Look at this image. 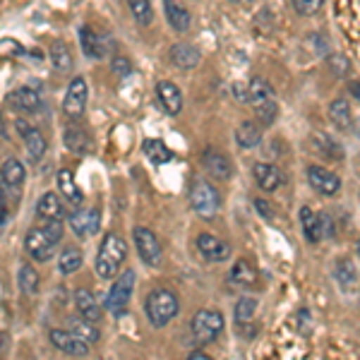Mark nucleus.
Segmentation results:
<instances>
[{"label":"nucleus","mask_w":360,"mask_h":360,"mask_svg":"<svg viewBox=\"0 0 360 360\" xmlns=\"http://www.w3.org/2000/svg\"><path fill=\"white\" fill-rule=\"evenodd\" d=\"M63 238V224L60 221H44V226H37L27 233L25 248L37 262H46L53 257V250L58 248Z\"/></svg>","instance_id":"1"},{"label":"nucleus","mask_w":360,"mask_h":360,"mask_svg":"<svg viewBox=\"0 0 360 360\" xmlns=\"http://www.w3.org/2000/svg\"><path fill=\"white\" fill-rule=\"evenodd\" d=\"M125 257H127L125 240L115 233H108L103 238L96 255V274L101 278H115L120 271V264L125 262Z\"/></svg>","instance_id":"2"},{"label":"nucleus","mask_w":360,"mask_h":360,"mask_svg":"<svg viewBox=\"0 0 360 360\" xmlns=\"http://www.w3.org/2000/svg\"><path fill=\"white\" fill-rule=\"evenodd\" d=\"M190 207L197 217H202L205 221H214L221 209V197H219L217 188L207 180H195L190 188Z\"/></svg>","instance_id":"3"},{"label":"nucleus","mask_w":360,"mask_h":360,"mask_svg":"<svg viewBox=\"0 0 360 360\" xmlns=\"http://www.w3.org/2000/svg\"><path fill=\"white\" fill-rule=\"evenodd\" d=\"M144 307H147V317L152 322V327L161 329L178 315V298L171 291L159 288V291H152L147 295V305Z\"/></svg>","instance_id":"4"},{"label":"nucleus","mask_w":360,"mask_h":360,"mask_svg":"<svg viewBox=\"0 0 360 360\" xmlns=\"http://www.w3.org/2000/svg\"><path fill=\"white\" fill-rule=\"evenodd\" d=\"M132 291H135V271L127 269L123 274H118L111 291L106 293V310L113 317H123L127 312V305H130Z\"/></svg>","instance_id":"5"},{"label":"nucleus","mask_w":360,"mask_h":360,"mask_svg":"<svg viewBox=\"0 0 360 360\" xmlns=\"http://www.w3.org/2000/svg\"><path fill=\"white\" fill-rule=\"evenodd\" d=\"M197 344H212L224 332V315L217 310H200L190 322Z\"/></svg>","instance_id":"6"},{"label":"nucleus","mask_w":360,"mask_h":360,"mask_svg":"<svg viewBox=\"0 0 360 360\" xmlns=\"http://www.w3.org/2000/svg\"><path fill=\"white\" fill-rule=\"evenodd\" d=\"M132 238H135L139 259L149 266H159L161 257H164V250H161V243H159V238H156L154 231L147 229V226H135Z\"/></svg>","instance_id":"7"},{"label":"nucleus","mask_w":360,"mask_h":360,"mask_svg":"<svg viewBox=\"0 0 360 360\" xmlns=\"http://www.w3.org/2000/svg\"><path fill=\"white\" fill-rule=\"evenodd\" d=\"M86 98H89V86H86L84 77H75L72 82L68 84L65 98H63V111H65L70 118H82L84 108H86Z\"/></svg>","instance_id":"8"},{"label":"nucleus","mask_w":360,"mask_h":360,"mask_svg":"<svg viewBox=\"0 0 360 360\" xmlns=\"http://www.w3.org/2000/svg\"><path fill=\"white\" fill-rule=\"evenodd\" d=\"M68 224L79 238H91L101 226V214L98 209H75L68 217Z\"/></svg>","instance_id":"9"},{"label":"nucleus","mask_w":360,"mask_h":360,"mask_svg":"<svg viewBox=\"0 0 360 360\" xmlns=\"http://www.w3.org/2000/svg\"><path fill=\"white\" fill-rule=\"evenodd\" d=\"M197 250L207 262H226L231 257V245L224 238H217L212 233H200L197 236Z\"/></svg>","instance_id":"10"},{"label":"nucleus","mask_w":360,"mask_h":360,"mask_svg":"<svg viewBox=\"0 0 360 360\" xmlns=\"http://www.w3.org/2000/svg\"><path fill=\"white\" fill-rule=\"evenodd\" d=\"M307 180H310V185L317 190V193L332 197L341 190V178L332 173L329 168L324 166H310L307 168Z\"/></svg>","instance_id":"11"},{"label":"nucleus","mask_w":360,"mask_h":360,"mask_svg":"<svg viewBox=\"0 0 360 360\" xmlns=\"http://www.w3.org/2000/svg\"><path fill=\"white\" fill-rule=\"evenodd\" d=\"M17 127H20L22 137H25V147L29 154V161H41V156L46 154V137L39 127L27 125V120H17Z\"/></svg>","instance_id":"12"},{"label":"nucleus","mask_w":360,"mask_h":360,"mask_svg":"<svg viewBox=\"0 0 360 360\" xmlns=\"http://www.w3.org/2000/svg\"><path fill=\"white\" fill-rule=\"evenodd\" d=\"M49 336H51V344L63 353H70V356H86V353H89V344L79 339V336H75L72 332H65V329H51Z\"/></svg>","instance_id":"13"},{"label":"nucleus","mask_w":360,"mask_h":360,"mask_svg":"<svg viewBox=\"0 0 360 360\" xmlns=\"http://www.w3.org/2000/svg\"><path fill=\"white\" fill-rule=\"evenodd\" d=\"M168 60L178 70H195L202 63V53L193 44H173L168 51Z\"/></svg>","instance_id":"14"},{"label":"nucleus","mask_w":360,"mask_h":360,"mask_svg":"<svg viewBox=\"0 0 360 360\" xmlns=\"http://www.w3.org/2000/svg\"><path fill=\"white\" fill-rule=\"evenodd\" d=\"M156 98H159L161 108L171 115H178L180 108H183V94H180L178 84H173L171 79H161L156 84Z\"/></svg>","instance_id":"15"},{"label":"nucleus","mask_w":360,"mask_h":360,"mask_svg":"<svg viewBox=\"0 0 360 360\" xmlns=\"http://www.w3.org/2000/svg\"><path fill=\"white\" fill-rule=\"evenodd\" d=\"M8 103L15 108V111L37 113L39 108H41V96H39V91L32 89V86H20V89H15L13 94H8Z\"/></svg>","instance_id":"16"},{"label":"nucleus","mask_w":360,"mask_h":360,"mask_svg":"<svg viewBox=\"0 0 360 360\" xmlns=\"http://www.w3.org/2000/svg\"><path fill=\"white\" fill-rule=\"evenodd\" d=\"M252 176H255V183H257L264 193H274L283 183L281 171H278L274 164H266V161H259V164L252 166Z\"/></svg>","instance_id":"17"},{"label":"nucleus","mask_w":360,"mask_h":360,"mask_svg":"<svg viewBox=\"0 0 360 360\" xmlns=\"http://www.w3.org/2000/svg\"><path fill=\"white\" fill-rule=\"evenodd\" d=\"M202 161H205V168L209 171V176H214L217 180H229L231 176H233V166H231L229 156L221 154V152L207 149L205 156H202Z\"/></svg>","instance_id":"18"},{"label":"nucleus","mask_w":360,"mask_h":360,"mask_svg":"<svg viewBox=\"0 0 360 360\" xmlns=\"http://www.w3.org/2000/svg\"><path fill=\"white\" fill-rule=\"evenodd\" d=\"M164 15H166V22L173 32H188L190 25H193V17H190L188 10L183 8L176 0H164Z\"/></svg>","instance_id":"19"},{"label":"nucleus","mask_w":360,"mask_h":360,"mask_svg":"<svg viewBox=\"0 0 360 360\" xmlns=\"http://www.w3.org/2000/svg\"><path fill=\"white\" fill-rule=\"evenodd\" d=\"M58 190H60V195L68 200L70 207H75V209L82 207L84 195H82L77 180H75V176L70 171H60V173H58Z\"/></svg>","instance_id":"20"},{"label":"nucleus","mask_w":360,"mask_h":360,"mask_svg":"<svg viewBox=\"0 0 360 360\" xmlns=\"http://www.w3.org/2000/svg\"><path fill=\"white\" fill-rule=\"evenodd\" d=\"M63 212H65V209H63V200L56 193H46L39 197V202H37L39 219H44V221H60Z\"/></svg>","instance_id":"21"},{"label":"nucleus","mask_w":360,"mask_h":360,"mask_svg":"<svg viewBox=\"0 0 360 360\" xmlns=\"http://www.w3.org/2000/svg\"><path fill=\"white\" fill-rule=\"evenodd\" d=\"M75 305H77V312L86 319H91V322H98L103 315H101V305L96 303L94 293L89 291V288H77L75 291Z\"/></svg>","instance_id":"22"},{"label":"nucleus","mask_w":360,"mask_h":360,"mask_svg":"<svg viewBox=\"0 0 360 360\" xmlns=\"http://www.w3.org/2000/svg\"><path fill=\"white\" fill-rule=\"evenodd\" d=\"M329 118L336 125V130L348 132L353 127V113H351V103L346 98H334L329 103Z\"/></svg>","instance_id":"23"},{"label":"nucleus","mask_w":360,"mask_h":360,"mask_svg":"<svg viewBox=\"0 0 360 360\" xmlns=\"http://www.w3.org/2000/svg\"><path fill=\"white\" fill-rule=\"evenodd\" d=\"M0 173H3V188L5 190H8V188H20V185L25 183V178H27L25 166H22L15 156H5Z\"/></svg>","instance_id":"24"},{"label":"nucleus","mask_w":360,"mask_h":360,"mask_svg":"<svg viewBox=\"0 0 360 360\" xmlns=\"http://www.w3.org/2000/svg\"><path fill=\"white\" fill-rule=\"evenodd\" d=\"M236 142L240 149L259 147V142H262V130H259V125L252 123V120H243V123L236 127Z\"/></svg>","instance_id":"25"},{"label":"nucleus","mask_w":360,"mask_h":360,"mask_svg":"<svg viewBox=\"0 0 360 360\" xmlns=\"http://www.w3.org/2000/svg\"><path fill=\"white\" fill-rule=\"evenodd\" d=\"M300 226H303V233L310 243H319L324 238V231H322V217L312 212L310 207H303L300 209Z\"/></svg>","instance_id":"26"},{"label":"nucleus","mask_w":360,"mask_h":360,"mask_svg":"<svg viewBox=\"0 0 360 360\" xmlns=\"http://www.w3.org/2000/svg\"><path fill=\"white\" fill-rule=\"evenodd\" d=\"M68 329L75 336H79L82 341H86V344H96V341L101 339V332H98L96 322H91V319H86V317H70Z\"/></svg>","instance_id":"27"},{"label":"nucleus","mask_w":360,"mask_h":360,"mask_svg":"<svg viewBox=\"0 0 360 360\" xmlns=\"http://www.w3.org/2000/svg\"><path fill=\"white\" fill-rule=\"evenodd\" d=\"M310 142H312V149H315L319 156H324V159H344L341 144H336L327 132H315V135L310 137Z\"/></svg>","instance_id":"28"},{"label":"nucleus","mask_w":360,"mask_h":360,"mask_svg":"<svg viewBox=\"0 0 360 360\" xmlns=\"http://www.w3.org/2000/svg\"><path fill=\"white\" fill-rule=\"evenodd\" d=\"M79 41H82V51H84L86 58H94V60H98V58L106 56V46H103V39L98 37V34L91 32L89 27L79 29Z\"/></svg>","instance_id":"29"},{"label":"nucleus","mask_w":360,"mask_h":360,"mask_svg":"<svg viewBox=\"0 0 360 360\" xmlns=\"http://www.w3.org/2000/svg\"><path fill=\"white\" fill-rule=\"evenodd\" d=\"M336 283H339L344 291H353L358 286V266L351 262V259H341L334 269Z\"/></svg>","instance_id":"30"},{"label":"nucleus","mask_w":360,"mask_h":360,"mask_svg":"<svg viewBox=\"0 0 360 360\" xmlns=\"http://www.w3.org/2000/svg\"><path fill=\"white\" fill-rule=\"evenodd\" d=\"M63 139H65V147L70 149V152H75V154H86V152H91L89 137H86V132H84V130H79V127H68L65 135H63Z\"/></svg>","instance_id":"31"},{"label":"nucleus","mask_w":360,"mask_h":360,"mask_svg":"<svg viewBox=\"0 0 360 360\" xmlns=\"http://www.w3.org/2000/svg\"><path fill=\"white\" fill-rule=\"evenodd\" d=\"M142 149H144V156H147L154 166H164L173 159L171 149H168L164 142H159V139H147Z\"/></svg>","instance_id":"32"},{"label":"nucleus","mask_w":360,"mask_h":360,"mask_svg":"<svg viewBox=\"0 0 360 360\" xmlns=\"http://www.w3.org/2000/svg\"><path fill=\"white\" fill-rule=\"evenodd\" d=\"M82 262H84V259H82V250L75 248V245L63 248L60 257H58V266H60L63 274H75V271L82 266Z\"/></svg>","instance_id":"33"},{"label":"nucleus","mask_w":360,"mask_h":360,"mask_svg":"<svg viewBox=\"0 0 360 360\" xmlns=\"http://www.w3.org/2000/svg\"><path fill=\"white\" fill-rule=\"evenodd\" d=\"M231 278L238 286H255L257 283V271L252 269V264L248 259H238L233 269H231Z\"/></svg>","instance_id":"34"},{"label":"nucleus","mask_w":360,"mask_h":360,"mask_svg":"<svg viewBox=\"0 0 360 360\" xmlns=\"http://www.w3.org/2000/svg\"><path fill=\"white\" fill-rule=\"evenodd\" d=\"M51 63H53V68L58 72H70L75 65L72 60V53H70V49L63 41H56L51 46Z\"/></svg>","instance_id":"35"},{"label":"nucleus","mask_w":360,"mask_h":360,"mask_svg":"<svg viewBox=\"0 0 360 360\" xmlns=\"http://www.w3.org/2000/svg\"><path fill=\"white\" fill-rule=\"evenodd\" d=\"M17 283H20V291L25 295H37L39 291V271L32 264H22L20 274H17Z\"/></svg>","instance_id":"36"},{"label":"nucleus","mask_w":360,"mask_h":360,"mask_svg":"<svg viewBox=\"0 0 360 360\" xmlns=\"http://www.w3.org/2000/svg\"><path fill=\"white\" fill-rule=\"evenodd\" d=\"M127 8H130L132 17L137 20V25L149 27L154 22V8L152 0H127Z\"/></svg>","instance_id":"37"},{"label":"nucleus","mask_w":360,"mask_h":360,"mask_svg":"<svg viewBox=\"0 0 360 360\" xmlns=\"http://www.w3.org/2000/svg\"><path fill=\"white\" fill-rule=\"evenodd\" d=\"M274 94H271V86L264 82V79L255 77L252 82H250V103H252L255 108L262 106V103L271 101Z\"/></svg>","instance_id":"38"},{"label":"nucleus","mask_w":360,"mask_h":360,"mask_svg":"<svg viewBox=\"0 0 360 360\" xmlns=\"http://www.w3.org/2000/svg\"><path fill=\"white\" fill-rule=\"evenodd\" d=\"M255 310H257V303H255V298H240L236 303V322L238 324H248L250 319L255 317Z\"/></svg>","instance_id":"39"},{"label":"nucleus","mask_w":360,"mask_h":360,"mask_svg":"<svg viewBox=\"0 0 360 360\" xmlns=\"http://www.w3.org/2000/svg\"><path fill=\"white\" fill-rule=\"evenodd\" d=\"M255 113H257V118H259V123H262V125H271L276 120L278 106H276L274 98H271V101H266V103H262V106L255 108Z\"/></svg>","instance_id":"40"},{"label":"nucleus","mask_w":360,"mask_h":360,"mask_svg":"<svg viewBox=\"0 0 360 360\" xmlns=\"http://www.w3.org/2000/svg\"><path fill=\"white\" fill-rule=\"evenodd\" d=\"M329 70L336 75V77H346L348 72H351V63H348L346 56L336 53V56H329Z\"/></svg>","instance_id":"41"},{"label":"nucleus","mask_w":360,"mask_h":360,"mask_svg":"<svg viewBox=\"0 0 360 360\" xmlns=\"http://www.w3.org/2000/svg\"><path fill=\"white\" fill-rule=\"evenodd\" d=\"M291 5L298 15H315L324 5V0H291Z\"/></svg>","instance_id":"42"},{"label":"nucleus","mask_w":360,"mask_h":360,"mask_svg":"<svg viewBox=\"0 0 360 360\" xmlns=\"http://www.w3.org/2000/svg\"><path fill=\"white\" fill-rule=\"evenodd\" d=\"M111 70H113V75H118V77H127V75L132 72V65L127 58H113Z\"/></svg>","instance_id":"43"},{"label":"nucleus","mask_w":360,"mask_h":360,"mask_svg":"<svg viewBox=\"0 0 360 360\" xmlns=\"http://www.w3.org/2000/svg\"><path fill=\"white\" fill-rule=\"evenodd\" d=\"M231 91H233V98L240 103H250V84L245 82H236L231 84Z\"/></svg>","instance_id":"44"},{"label":"nucleus","mask_w":360,"mask_h":360,"mask_svg":"<svg viewBox=\"0 0 360 360\" xmlns=\"http://www.w3.org/2000/svg\"><path fill=\"white\" fill-rule=\"evenodd\" d=\"M255 209L262 214V219H266V221H271V219H274V209L266 205V200H259V197H257V200H255Z\"/></svg>","instance_id":"45"},{"label":"nucleus","mask_w":360,"mask_h":360,"mask_svg":"<svg viewBox=\"0 0 360 360\" xmlns=\"http://www.w3.org/2000/svg\"><path fill=\"white\" fill-rule=\"evenodd\" d=\"M322 217V231H324V238H332L334 236V226H332V219L327 214H319Z\"/></svg>","instance_id":"46"},{"label":"nucleus","mask_w":360,"mask_h":360,"mask_svg":"<svg viewBox=\"0 0 360 360\" xmlns=\"http://www.w3.org/2000/svg\"><path fill=\"white\" fill-rule=\"evenodd\" d=\"M348 91H351V96L356 98V103H360V82H358V79L348 82Z\"/></svg>","instance_id":"47"},{"label":"nucleus","mask_w":360,"mask_h":360,"mask_svg":"<svg viewBox=\"0 0 360 360\" xmlns=\"http://www.w3.org/2000/svg\"><path fill=\"white\" fill-rule=\"evenodd\" d=\"M188 360H212L207 356V353H202V351H195V353H190Z\"/></svg>","instance_id":"48"},{"label":"nucleus","mask_w":360,"mask_h":360,"mask_svg":"<svg viewBox=\"0 0 360 360\" xmlns=\"http://www.w3.org/2000/svg\"><path fill=\"white\" fill-rule=\"evenodd\" d=\"M356 252H358V257H360V240H358V245H356Z\"/></svg>","instance_id":"49"},{"label":"nucleus","mask_w":360,"mask_h":360,"mask_svg":"<svg viewBox=\"0 0 360 360\" xmlns=\"http://www.w3.org/2000/svg\"><path fill=\"white\" fill-rule=\"evenodd\" d=\"M358 132H360V125H358Z\"/></svg>","instance_id":"50"}]
</instances>
